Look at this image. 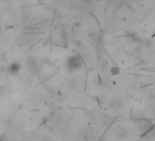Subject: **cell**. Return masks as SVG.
<instances>
[{
	"label": "cell",
	"instance_id": "7a4b0ae2",
	"mask_svg": "<svg viewBox=\"0 0 155 141\" xmlns=\"http://www.w3.org/2000/svg\"><path fill=\"white\" fill-rule=\"evenodd\" d=\"M8 73L11 74H17L20 70V64L18 61H14L8 65Z\"/></svg>",
	"mask_w": 155,
	"mask_h": 141
},
{
	"label": "cell",
	"instance_id": "3957f363",
	"mask_svg": "<svg viewBox=\"0 0 155 141\" xmlns=\"http://www.w3.org/2000/svg\"><path fill=\"white\" fill-rule=\"evenodd\" d=\"M110 73L112 75H118L120 74V69L118 67H112L110 70Z\"/></svg>",
	"mask_w": 155,
	"mask_h": 141
},
{
	"label": "cell",
	"instance_id": "6da1fadb",
	"mask_svg": "<svg viewBox=\"0 0 155 141\" xmlns=\"http://www.w3.org/2000/svg\"><path fill=\"white\" fill-rule=\"evenodd\" d=\"M83 65V60L80 55H70L66 60V68L68 72L79 70Z\"/></svg>",
	"mask_w": 155,
	"mask_h": 141
}]
</instances>
